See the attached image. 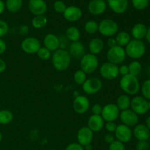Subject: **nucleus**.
Instances as JSON below:
<instances>
[{"instance_id": "7", "label": "nucleus", "mask_w": 150, "mask_h": 150, "mask_svg": "<svg viewBox=\"0 0 150 150\" xmlns=\"http://www.w3.org/2000/svg\"><path fill=\"white\" fill-rule=\"evenodd\" d=\"M100 74L105 80H114L119 76L118 65L108 62L103 63L99 69Z\"/></svg>"}, {"instance_id": "21", "label": "nucleus", "mask_w": 150, "mask_h": 150, "mask_svg": "<svg viewBox=\"0 0 150 150\" xmlns=\"http://www.w3.org/2000/svg\"><path fill=\"white\" fill-rule=\"evenodd\" d=\"M64 18L70 22H76L80 20L82 16V11L76 6L67 7L65 11L63 13Z\"/></svg>"}, {"instance_id": "19", "label": "nucleus", "mask_w": 150, "mask_h": 150, "mask_svg": "<svg viewBox=\"0 0 150 150\" xmlns=\"http://www.w3.org/2000/svg\"><path fill=\"white\" fill-rule=\"evenodd\" d=\"M43 45L45 48L51 52H54L59 49V37L52 33H48L44 37Z\"/></svg>"}, {"instance_id": "54", "label": "nucleus", "mask_w": 150, "mask_h": 150, "mask_svg": "<svg viewBox=\"0 0 150 150\" xmlns=\"http://www.w3.org/2000/svg\"><path fill=\"white\" fill-rule=\"evenodd\" d=\"M145 125L146 126L148 129L150 130V117H147L146 119V122H145Z\"/></svg>"}, {"instance_id": "18", "label": "nucleus", "mask_w": 150, "mask_h": 150, "mask_svg": "<svg viewBox=\"0 0 150 150\" xmlns=\"http://www.w3.org/2000/svg\"><path fill=\"white\" fill-rule=\"evenodd\" d=\"M106 7L104 0H91L88 4V10L93 16H99L105 11Z\"/></svg>"}, {"instance_id": "45", "label": "nucleus", "mask_w": 150, "mask_h": 150, "mask_svg": "<svg viewBox=\"0 0 150 150\" xmlns=\"http://www.w3.org/2000/svg\"><path fill=\"white\" fill-rule=\"evenodd\" d=\"M59 48L60 49H65L68 45V40L65 36H62L59 38Z\"/></svg>"}, {"instance_id": "49", "label": "nucleus", "mask_w": 150, "mask_h": 150, "mask_svg": "<svg viewBox=\"0 0 150 150\" xmlns=\"http://www.w3.org/2000/svg\"><path fill=\"white\" fill-rule=\"evenodd\" d=\"M7 49V44L4 42V40H3L2 39H0V55L3 54L6 51Z\"/></svg>"}, {"instance_id": "1", "label": "nucleus", "mask_w": 150, "mask_h": 150, "mask_svg": "<svg viewBox=\"0 0 150 150\" xmlns=\"http://www.w3.org/2000/svg\"><path fill=\"white\" fill-rule=\"evenodd\" d=\"M72 58L68 51L66 49H58L51 55V62L53 67L57 71H65L71 64Z\"/></svg>"}, {"instance_id": "42", "label": "nucleus", "mask_w": 150, "mask_h": 150, "mask_svg": "<svg viewBox=\"0 0 150 150\" xmlns=\"http://www.w3.org/2000/svg\"><path fill=\"white\" fill-rule=\"evenodd\" d=\"M104 127H105V130H106L108 133H113L115 132L116 128H117V125L114 122H108L105 123Z\"/></svg>"}, {"instance_id": "9", "label": "nucleus", "mask_w": 150, "mask_h": 150, "mask_svg": "<svg viewBox=\"0 0 150 150\" xmlns=\"http://www.w3.org/2000/svg\"><path fill=\"white\" fill-rule=\"evenodd\" d=\"M130 109L138 115H144L149 111L148 100L142 96H136L130 101Z\"/></svg>"}, {"instance_id": "29", "label": "nucleus", "mask_w": 150, "mask_h": 150, "mask_svg": "<svg viewBox=\"0 0 150 150\" xmlns=\"http://www.w3.org/2000/svg\"><path fill=\"white\" fill-rule=\"evenodd\" d=\"M23 0H6L5 7L10 13H17L21 9Z\"/></svg>"}, {"instance_id": "11", "label": "nucleus", "mask_w": 150, "mask_h": 150, "mask_svg": "<svg viewBox=\"0 0 150 150\" xmlns=\"http://www.w3.org/2000/svg\"><path fill=\"white\" fill-rule=\"evenodd\" d=\"M120 111L115 103H108L103 107L100 116L104 122H115L120 117Z\"/></svg>"}, {"instance_id": "20", "label": "nucleus", "mask_w": 150, "mask_h": 150, "mask_svg": "<svg viewBox=\"0 0 150 150\" xmlns=\"http://www.w3.org/2000/svg\"><path fill=\"white\" fill-rule=\"evenodd\" d=\"M104 120L100 115L90 116L87 122V127L93 133H98L103 130L104 127Z\"/></svg>"}, {"instance_id": "15", "label": "nucleus", "mask_w": 150, "mask_h": 150, "mask_svg": "<svg viewBox=\"0 0 150 150\" xmlns=\"http://www.w3.org/2000/svg\"><path fill=\"white\" fill-rule=\"evenodd\" d=\"M77 140L78 143L83 146L90 144L93 140V132L87 126L81 127L78 130Z\"/></svg>"}, {"instance_id": "59", "label": "nucleus", "mask_w": 150, "mask_h": 150, "mask_svg": "<svg viewBox=\"0 0 150 150\" xmlns=\"http://www.w3.org/2000/svg\"><path fill=\"white\" fill-rule=\"evenodd\" d=\"M148 106H149V111H150V100L148 101Z\"/></svg>"}, {"instance_id": "55", "label": "nucleus", "mask_w": 150, "mask_h": 150, "mask_svg": "<svg viewBox=\"0 0 150 150\" xmlns=\"http://www.w3.org/2000/svg\"><path fill=\"white\" fill-rule=\"evenodd\" d=\"M83 147H84V150L85 149L86 150H92V146L91 145V144H88V145H86V146H83Z\"/></svg>"}, {"instance_id": "30", "label": "nucleus", "mask_w": 150, "mask_h": 150, "mask_svg": "<svg viewBox=\"0 0 150 150\" xmlns=\"http://www.w3.org/2000/svg\"><path fill=\"white\" fill-rule=\"evenodd\" d=\"M48 23V19L45 16H36L32 18V26L36 29H40L45 27Z\"/></svg>"}, {"instance_id": "52", "label": "nucleus", "mask_w": 150, "mask_h": 150, "mask_svg": "<svg viewBox=\"0 0 150 150\" xmlns=\"http://www.w3.org/2000/svg\"><path fill=\"white\" fill-rule=\"evenodd\" d=\"M4 9H5V4L4 1L0 0V15L4 11Z\"/></svg>"}, {"instance_id": "31", "label": "nucleus", "mask_w": 150, "mask_h": 150, "mask_svg": "<svg viewBox=\"0 0 150 150\" xmlns=\"http://www.w3.org/2000/svg\"><path fill=\"white\" fill-rule=\"evenodd\" d=\"M13 114L7 109L0 110V125H8L13 121Z\"/></svg>"}, {"instance_id": "33", "label": "nucleus", "mask_w": 150, "mask_h": 150, "mask_svg": "<svg viewBox=\"0 0 150 150\" xmlns=\"http://www.w3.org/2000/svg\"><path fill=\"white\" fill-rule=\"evenodd\" d=\"M83 29L87 34L93 35L98 32V23L93 20L88 21L85 23Z\"/></svg>"}, {"instance_id": "5", "label": "nucleus", "mask_w": 150, "mask_h": 150, "mask_svg": "<svg viewBox=\"0 0 150 150\" xmlns=\"http://www.w3.org/2000/svg\"><path fill=\"white\" fill-rule=\"evenodd\" d=\"M81 70H83L86 75L95 73L99 66V60L97 56L94 54H86L81 59Z\"/></svg>"}, {"instance_id": "61", "label": "nucleus", "mask_w": 150, "mask_h": 150, "mask_svg": "<svg viewBox=\"0 0 150 150\" xmlns=\"http://www.w3.org/2000/svg\"><path fill=\"white\" fill-rule=\"evenodd\" d=\"M52 150H59V149H52Z\"/></svg>"}, {"instance_id": "32", "label": "nucleus", "mask_w": 150, "mask_h": 150, "mask_svg": "<svg viewBox=\"0 0 150 150\" xmlns=\"http://www.w3.org/2000/svg\"><path fill=\"white\" fill-rule=\"evenodd\" d=\"M127 66H128L129 74L135 76H138L140 74L142 67L141 63L138 60H133Z\"/></svg>"}, {"instance_id": "58", "label": "nucleus", "mask_w": 150, "mask_h": 150, "mask_svg": "<svg viewBox=\"0 0 150 150\" xmlns=\"http://www.w3.org/2000/svg\"><path fill=\"white\" fill-rule=\"evenodd\" d=\"M2 139H3V136H2V133H1V132L0 131V142L2 141Z\"/></svg>"}, {"instance_id": "17", "label": "nucleus", "mask_w": 150, "mask_h": 150, "mask_svg": "<svg viewBox=\"0 0 150 150\" xmlns=\"http://www.w3.org/2000/svg\"><path fill=\"white\" fill-rule=\"evenodd\" d=\"M29 11L36 16H42L47 11L48 6L44 0H29Z\"/></svg>"}, {"instance_id": "62", "label": "nucleus", "mask_w": 150, "mask_h": 150, "mask_svg": "<svg viewBox=\"0 0 150 150\" xmlns=\"http://www.w3.org/2000/svg\"><path fill=\"white\" fill-rule=\"evenodd\" d=\"M149 1H150V0H149Z\"/></svg>"}, {"instance_id": "34", "label": "nucleus", "mask_w": 150, "mask_h": 150, "mask_svg": "<svg viewBox=\"0 0 150 150\" xmlns=\"http://www.w3.org/2000/svg\"><path fill=\"white\" fill-rule=\"evenodd\" d=\"M86 79H87L86 74L81 70H78L73 74V80L76 82V84L79 86H82Z\"/></svg>"}, {"instance_id": "56", "label": "nucleus", "mask_w": 150, "mask_h": 150, "mask_svg": "<svg viewBox=\"0 0 150 150\" xmlns=\"http://www.w3.org/2000/svg\"><path fill=\"white\" fill-rule=\"evenodd\" d=\"M79 92H78V91H75L74 92H73V96L75 97V98H76V97H78V96H79Z\"/></svg>"}, {"instance_id": "43", "label": "nucleus", "mask_w": 150, "mask_h": 150, "mask_svg": "<svg viewBox=\"0 0 150 150\" xmlns=\"http://www.w3.org/2000/svg\"><path fill=\"white\" fill-rule=\"evenodd\" d=\"M103 107L99 103H95L92 105L91 111L93 115H100L101 112H102Z\"/></svg>"}, {"instance_id": "47", "label": "nucleus", "mask_w": 150, "mask_h": 150, "mask_svg": "<svg viewBox=\"0 0 150 150\" xmlns=\"http://www.w3.org/2000/svg\"><path fill=\"white\" fill-rule=\"evenodd\" d=\"M29 32V28L27 25H21V26H19V29H18V33L20 35H26Z\"/></svg>"}, {"instance_id": "37", "label": "nucleus", "mask_w": 150, "mask_h": 150, "mask_svg": "<svg viewBox=\"0 0 150 150\" xmlns=\"http://www.w3.org/2000/svg\"><path fill=\"white\" fill-rule=\"evenodd\" d=\"M149 0H132V4L136 10H143L147 7Z\"/></svg>"}, {"instance_id": "44", "label": "nucleus", "mask_w": 150, "mask_h": 150, "mask_svg": "<svg viewBox=\"0 0 150 150\" xmlns=\"http://www.w3.org/2000/svg\"><path fill=\"white\" fill-rule=\"evenodd\" d=\"M64 150H84V147L79 143H71L66 146Z\"/></svg>"}, {"instance_id": "16", "label": "nucleus", "mask_w": 150, "mask_h": 150, "mask_svg": "<svg viewBox=\"0 0 150 150\" xmlns=\"http://www.w3.org/2000/svg\"><path fill=\"white\" fill-rule=\"evenodd\" d=\"M68 52L71 58L81 59L86 54V48L84 44L80 41L73 42L70 44Z\"/></svg>"}, {"instance_id": "57", "label": "nucleus", "mask_w": 150, "mask_h": 150, "mask_svg": "<svg viewBox=\"0 0 150 150\" xmlns=\"http://www.w3.org/2000/svg\"><path fill=\"white\" fill-rule=\"evenodd\" d=\"M147 73H148V76H149V77L150 79V65L148 67V68H147Z\"/></svg>"}, {"instance_id": "27", "label": "nucleus", "mask_w": 150, "mask_h": 150, "mask_svg": "<svg viewBox=\"0 0 150 150\" xmlns=\"http://www.w3.org/2000/svg\"><path fill=\"white\" fill-rule=\"evenodd\" d=\"M130 101L131 100H130V97L126 94H124V95H121L118 97V98L117 99L116 105L120 111H125V110L128 109L130 107Z\"/></svg>"}, {"instance_id": "3", "label": "nucleus", "mask_w": 150, "mask_h": 150, "mask_svg": "<svg viewBox=\"0 0 150 150\" xmlns=\"http://www.w3.org/2000/svg\"><path fill=\"white\" fill-rule=\"evenodd\" d=\"M126 56L133 60L142 58L146 53V45L142 40L133 39L125 48Z\"/></svg>"}, {"instance_id": "4", "label": "nucleus", "mask_w": 150, "mask_h": 150, "mask_svg": "<svg viewBox=\"0 0 150 150\" xmlns=\"http://www.w3.org/2000/svg\"><path fill=\"white\" fill-rule=\"evenodd\" d=\"M118 31L119 25L112 19H103L98 23V32L104 37L113 38L118 33Z\"/></svg>"}, {"instance_id": "24", "label": "nucleus", "mask_w": 150, "mask_h": 150, "mask_svg": "<svg viewBox=\"0 0 150 150\" xmlns=\"http://www.w3.org/2000/svg\"><path fill=\"white\" fill-rule=\"evenodd\" d=\"M89 53L97 56L103 51L104 48V42L102 39L98 38H92L88 45Z\"/></svg>"}, {"instance_id": "60", "label": "nucleus", "mask_w": 150, "mask_h": 150, "mask_svg": "<svg viewBox=\"0 0 150 150\" xmlns=\"http://www.w3.org/2000/svg\"><path fill=\"white\" fill-rule=\"evenodd\" d=\"M149 142H150V136H149Z\"/></svg>"}, {"instance_id": "41", "label": "nucleus", "mask_w": 150, "mask_h": 150, "mask_svg": "<svg viewBox=\"0 0 150 150\" xmlns=\"http://www.w3.org/2000/svg\"><path fill=\"white\" fill-rule=\"evenodd\" d=\"M149 147V144L147 141H139L136 144V150H148Z\"/></svg>"}, {"instance_id": "46", "label": "nucleus", "mask_w": 150, "mask_h": 150, "mask_svg": "<svg viewBox=\"0 0 150 150\" xmlns=\"http://www.w3.org/2000/svg\"><path fill=\"white\" fill-rule=\"evenodd\" d=\"M119 74L121 75L122 76L129 74L128 66L126 65V64H122L120 67H119Z\"/></svg>"}, {"instance_id": "39", "label": "nucleus", "mask_w": 150, "mask_h": 150, "mask_svg": "<svg viewBox=\"0 0 150 150\" xmlns=\"http://www.w3.org/2000/svg\"><path fill=\"white\" fill-rule=\"evenodd\" d=\"M108 150H125V146L123 143L115 140L114 142L110 144Z\"/></svg>"}, {"instance_id": "2", "label": "nucleus", "mask_w": 150, "mask_h": 150, "mask_svg": "<svg viewBox=\"0 0 150 150\" xmlns=\"http://www.w3.org/2000/svg\"><path fill=\"white\" fill-rule=\"evenodd\" d=\"M120 86L127 95H135L140 90V83L137 76L127 74L122 76L120 80Z\"/></svg>"}, {"instance_id": "22", "label": "nucleus", "mask_w": 150, "mask_h": 150, "mask_svg": "<svg viewBox=\"0 0 150 150\" xmlns=\"http://www.w3.org/2000/svg\"><path fill=\"white\" fill-rule=\"evenodd\" d=\"M133 136L138 141H147L149 139L150 130L145 125L138 124L133 128Z\"/></svg>"}, {"instance_id": "26", "label": "nucleus", "mask_w": 150, "mask_h": 150, "mask_svg": "<svg viewBox=\"0 0 150 150\" xmlns=\"http://www.w3.org/2000/svg\"><path fill=\"white\" fill-rule=\"evenodd\" d=\"M65 37L71 42L79 41L81 38V32L76 26H72L67 28L65 32Z\"/></svg>"}, {"instance_id": "35", "label": "nucleus", "mask_w": 150, "mask_h": 150, "mask_svg": "<svg viewBox=\"0 0 150 150\" xmlns=\"http://www.w3.org/2000/svg\"><path fill=\"white\" fill-rule=\"evenodd\" d=\"M142 97L147 100H150V79L144 81L142 86Z\"/></svg>"}, {"instance_id": "53", "label": "nucleus", "mask_w": 150, "mask_h": 150, "mask_svg": "<svg viewBox=\"0 0 150 150\" xmlns=\"http://www.w3.org/2000/svg\"><path fill=\"white\" fill-rule=\"evenodd\" d=\"M145 38L146 39L147 42L150 44V26L147 28V32H146V35L145 37Z\"/></svg>"}, {"instance_id": "48", "label": "nucleus", "mask_w": 150, "mask_h": 150, "mask_svg": "<svg viewBox=\"0 0 150 150\" xmlns=\"http://www.w3.org/2000/svg\"><path fill=\"white\" fill-rule=\"evenodd\" d=\"M104 140H105V142H106L107 144H111L112 142H114V141L116 140L115 136H114L112 133H108L105 136H104Z\"/></svg>"}, {"instance_id": "10", "label": "nucleus", "mask_w": 150, "mask_h": 150, "mask_svg": "<svg viewBox=\"0 0 150 150\" xmlns=\"http://www.w3.org/2000/svg\"><path fill=\"white\" fill-rule=\"evenodd\" d=\"M103 87V82L97 77L87 79L82 85L83 91L86 95H95L101 90Z\"/></svg>"}, {"instance_id": "50", "label": "nucleus", "mask_w": 150, "mask_h": 150, "mask_svg": "<svg viewBox=\"0 0 150 150\" xmlns=\"http://www.w3.org/2000/svg\"><path fill=\"white\" fill-rule=\"evenodd\" d=\"M107 45L108 46V48H113V47L116 46L117 45V42H116L115 38H109L107 40Z\"/></svg>"}, {"instance_id": "13", "label": "nucleus", "mask_w": 150, "mask_h": 150, "mask_svg": "<svg viewBox=\"0 0 150 150\" xmlns=\"http://www.w3.org/2000/svg\"><path fill=\"white\" fill-rule=\"evenodd\" d=\"M114 133L116 139L123 144L130 142L133 136V130L131 128L123 124L117 125Z\"/></svg>"}, {"instance_id": "38", "label": "nucleus", "mask_w": 150, "mask_h": 150, "mask_svg": "<svg viewBox=\"0 0 150 150\" xmlns=\"http://www.w3.org/2000/svg\"><path fill=\"white\" fill-rule=\"evenodd\" d=\"M67 6H66L65 3L64 1H61V0H58L56 1L54 4V9L57 13H63L65 11Z\"/></svg>"}, {"instance_id": "40", "label": "nucleus", "mask_w": 150, "mask_h": 150, "mask_svg": "<svg viewBox=\"0 0 150 150\" xmlns=\"http://www.w3.org/2000/svg\"><path fill=\"white\" fill-rule=\"evenodd\" d=\"M9 31V26L4 21L0 20V39L5 36Z\"/></svg>"}, {"instance_id": "28", "label": "nucleus", "mask_w": 150, "mask_h": 150, "mask_svg": "<svg viewBox=\"0 0 150 150\" xmlns=\"http://www.w3.org/2000/svg\"><path fill=\"white\" fill-rule=\"evenodd\" d=\"M115 40L117 42V45L123 48L129 43V42L131 40V38H130V35L128 32H125V31H122L116 35Z\"/></svg>"}, {"instance_id": "25", "label": "nucleus", "mask_w": 150, "mask_h": 150, "mask_svg": "<svg viewBox=\"0 0 150 150\" xmlns=\"http://www.w3.org/2000/svg\"><path fill=\"white\" fill-rule=\"evenodd\" d=\"M147 32V27L142 23H138L133 26L131 30V35L135 40H142L146 37Z\"/></svg>"}, {"instance_id": "6", "label": "nucleus", "mask_w": 150, "mask_h": 150, "mask_svg": "<svg viewBox=\"0 0 150 150\" xmlns=\"http://www.w3.org/2000/svg\"><path fill=\"white\" fill-rule=\"evenodd\" d=\"M126 57L125 48L119 45L108 48L106 53V58L108 62L116 65L122 64L125 60Z\"/></svg>"}, {"instance_id": "23", "label": "nucleus", "mask_w": 150, "mask_h": 150, "mask_svg": "<svg viewBox=\"0 0 150 150\" xmlns=\"http://www.w3.org/2000/svg\"><path fill=\"white\" fill-rule=\"evenodd\" d=\"M108 4L114 13L122 14L128 7V0H108Z\"/></svg>"}, {"instance_id": "51", "label": "nucleus", "mask_w": 150, "mask_h": 150, "mask_svg": "<svg viewBox=\"0 0 150 150\" xmlns=\"http://www.w3.org/2000/svg\"><path fill=\"white\" fill-rule=\"evenodd\" d=\"M6 67H7L6 62L2 59L0 58V73H4L6 70Z\"/></svg>"}, {"instance_id": "12", "label": "nucleus", "mask_w": 150, "mask_h": 150, "mask_svg": "<svg viewBox=\"0 0 150 150\" xmlns=\"http://www.w3.org/2000/svg\"><path fill=\"white\" fill-rule=\"evenodd\" d=\"M120 118L122 124L129 127H135L139 121V115L130 108L122 111L120 114Z\"/></svg>"}, {"instance_id": "14", "label": "nucleus", "mask_w": 150, "mask_h": 150, "mask_svg": "<svg viewBox=\"0 0 150 150\" xmlns=\"http://www.w3.org/2000/svg\"><path fill=\"white\" fill-rule=\"evenodd\" d=\"M90 102L85 95H79L74 98L73 101V108L76 113L83 114L89 110Z\"/></svg>"}, {"instance_id": "8", "label": "nucleus", "mask_w": 150, "mask_h": 150, "mask_svg": "<svg viewBox=\"0 0 150 150\" xmlns=\"http://www.w3.org/2000/svg\"><path fill=\"white\" fill-rule=\"evenodd\" d=\"M21 47L23 52L28 54H37L40 48L41 44L39 40L35 37H27L22 40Z\"/></svg>"}, {"instance_id": "36", "label": "nucleus", "mask_w": 150, "mask_h": 150, "mask_svg": "<svg viewBox=\"0 0 150 150\" xmlns=\"http://www.w3.org/2000/svg\"><path fill=\"white\" fill-rule=\"evenodd\" d=\"M37 55L41 60H48L51 58V52L45 47H40L38 51L37 52Z\"/></svg>"}]
</instances>
